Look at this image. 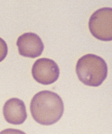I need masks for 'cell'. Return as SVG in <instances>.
Wrapping results in <instances>:
<instances>
[{
  "instance_id": "4",
  "label": "cell",
  "mask_w": 112,
  "mask_h": 134,
  "mask_svg": "<svg viewBox=\"0 0 112 134\" xmlns=\"http://www.w3.org/2000/svg\"><path fill=\"white\" fill-rule=\"evenodd\" d=\"M32 76L37 82L49 85L56 82L60 76V69L56 62L49 58H40L33 64Z\"/></svg>"
},
{
  "instance_id": "2",
  "label": "cell",
  "mask_w": 112,
  "mask_h": 134,
  "mask_svg": "<svg viewBox=\"0 0 112 134\" xmlns=\"http://www.w3.org/2000/svg\"><path fill=\"white\" fill-rule=\"evenodd\" d=\"M76 72L79 81L85 85L98 87L106 79L107 64L100 56L88 54L78 61Z\"/></svg>"
},
{
  "instance_id": "6",
  "label": "cell",
  "mask_w": 112,
  "mask_h": 134,
  "mask_svg": "<svg viewBox=\"0 0 112 134\" xmlns=\"http://www.w3.org/2000/svg\"><path fill=\"white\" fill-rule=\"evenodd\" d=\"M3 113L6 121L12 125H21L27 118L25 104L17 98H12L6 102Z\"/></svg>"
},
{
  "instance_id": "3",
  "label": "cell",
  "mask_w": 112,
  "mask_h": 134,
  "mask_svg": "<svg viewBox=\"0 0 112 134\" xmlns=\"http://www.w3.org/2000/svg\"><path fill=\"white\" fill-rule=\"evenodd\" d=\"M88 27L95 38L101 41H111L112 8L105 7L96 10L90 18Z\"/></svg>"
},
{
  "instance_id": "7",
  "label": "cell",
  "mask_w": 112,
  "mask_h": 134,
  "mask_svg": "<svg viewBox=\"0 0 112 134\" xmlns=\"http://www.w3.org/2000/svg\"><path fill=\"white\" fill-rule=\"evenodd\" d=\"M8 54V46L3 38H0V62L3 61Z\"/></svg>"
},
{
  "instance_id": "5",
  "label": "cell",
  "mask_w": 112,
  "mask_h": 134,
  "mask_svg": "<svg viewBox=\"0 0 112 134\" xmlns=\"http://www.w3.org/2000/svg\"><path fill=\"white\" fill-rule=\"evenodd\" d=\"M16 44L20 55L26 58H35L40 56L44 49V46L40 36L30 32L20 36Z\"/></svg>"
},
{
  "instance_id": "1",
  "label": "cell",
  "mask_w": 112,
  "mask_h": 134,
  "mask_svg": "<svg viewBox=\"0 0 112 134\" xmlns=\"http://www.w3.org/2000/svg\"><path fill=\"white\" fill-rule=\"evenodd\" d=\"M33 119L42 125H52L62 117L64 105L62 98L56 93L42 91L35 94L30 103Z\"/></svg>"
}]
</instances>
